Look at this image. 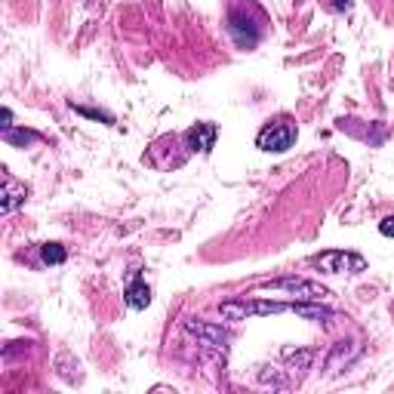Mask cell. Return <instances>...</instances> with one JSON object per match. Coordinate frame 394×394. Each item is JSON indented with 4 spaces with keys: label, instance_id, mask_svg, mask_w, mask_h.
<instances>
[{
    "label": "cell",
    "instance_id": "cell-1",
    "mask_svg": "<svg viewBox=\"0 0 394 394\" xmlns=\"http://www.w3.org/2000/svg\"><path fill=\"white\" fill-rule=\"evenodd\" d=\"M265 12L256 3H231L228 6V37L234 41L238 50H256L265 37Z\"/></svg>",
    "mask_w": 394,
    "mask_h": 394
},
{
    "label": "cell",
    "instance_id": "cell-2",
    "mask_svg": "<svg viewBox=\"0 0 394 394\" xmlns=\"http://www.w3.org/2000/svg\"><path fill=\"white\" fill-rule=\"evenodd\" d=\"M296 142V123L290 117H278V121L265 123L256 136V148L259 151H268V154H284L290 151Z\"/></svg>",
    "mask_w": 394,
    "mask_h": 394
},
{
    "label": "cell",
    "instance_id": "cell-3",
    "mask_svg": "<svg viewBox=\"0 0 394 394\" xmlns=\"http://www.w3.org/2000/svg\"><path fill=\"white\" fill-rule=\"evenodd\" d=\"M293 311L290 302H247V299H228L219 305V314L225 320H247L256 314H284Z\"/></svg>",
    "mask_w": 394,
    "mask_h": 394
},
{
    "label": "cell",
    "instance_id": "cell-4",
    "mask_svg": "<svg viewBox=\"0 0 394 394\" xmlns=\"http://www.w3.org/2000/svg\"><path fill=\"white\" fill-rule=\"evenodd\" d=\"M314 265L324 274H357L366 268V259L357 253H345V249H330V253L314 256Z\"/></svg>",
    "mask_w": 394,
    "mask_h": 394
},
{
    "label": "cell",
    "instance_id": "cell-5",
    "mask_svg": "<svg viewBox=\"0 0 394 394\" xmlns=\"http://www.w3.org/2000/svg\"><path fill=\"white\" fill-rule=\"evenodd\" d=\"M265 287H268V290H287V293H293L296 299H302V302H320V299H326V296H330V290H326V287L311 284V280H302V278L268 280Z\"/></svg>",
    "mask_w": 394,
    "mask_h": 394
},
{
    "label": "cell",
    "instance_id": "cell-6",
    "mask_svg": "<svg viewBox=\"0 0 394 394\" xmlns=\"http://www.w3.org/2000/svg\"><path fill=\"white\" fill-rule=\"evenodd\" d=\"M216 139H219V127L216 123H194L185 133V148L191 154H209L216 148Z\"/></svg>",
    "mask_w": 394,
    "mask_h": 394
},
{
    "label": "cell",
    "instance_id": "cell-7",
    "mask_svg": "<svg viewBox=\"0 0 394 394\" xmlns=\"http://www.w3.org/2000/svg\"><path fill=\"white\" fill-rule=\"evenodd\" d=\"M123 299H127V305L133 308V311H145L151 305V287L145 284V278H142V271L136 268L133 278H129L127 290H123Z\"/></svg>",
    "mask_w": 394,
    "mask_h": 394
},
{
    "label": "cell",
    "instance_id": "cell-8",
    "mask_svg": "<svg viewBox=\"0 0 394 394\" xmlns=\"http://www.w3.org/2000/svg\"><path fill=\"white\" fill-rule=\"evenodd\" d=\"M25 197H28V188L19 185L16 179H10V176H6V182H3V200H0V213H12L16 207H22V203H25Z\"/></svg>",
    "mask_w": 394,
    "mask_h": 394
},
{
    "label": "cell",
    "instance_id": "cell-9",
    "mask_svg": "<svg viewBox=\"0 0 394 394\" xmlns=\"http://www.w3.org/2000/svg\"><path fill=\"white\" fill-rule=\"evenodd\" d=\"M185 326H188V330H191V333H197V336H207V339H209V342H213L216 348H222V351H225L228 336L219 330V326H207V324H197V320H188Z\"/></svg>",
    "mask_w": 394,
    "mask_h": 394
},
{
    "label": "cell",
    "instance_id": "cell-10",
    "mask_svg": "<svg viewBox=\"0 0 394 394\" xmlns=\"http://www.w3.org/2000/svg\"><path fill=\"white\" fill-rule=\"evenodd\" d=\"M293 314H299V318H308V320H333L336 314L330 311V308H320V305H308V302H293Z\"/></svg>",
    "mask_w": 394,
    "mask_h": 394
},
{
    "label": "cell",
    "instance_id": "cell-11",
    "mask_svg": "<svg viewBox=\"0 0 394 394\" xmlns=\"http://www.w3.org/2000/svg\"><path fill=\"white\" fill-rule=\"evenodd\" d=\"M65 259H68V249H65L62 244H56V240L41 244V262L43 265H62Z\"/></svg>",
    "mask_w": 394,
    "mask_h": 394
},
{
    "label": "cell",
    "instance_id": "cell-12",
    "mask_svg": "<svg viewBox=\"0 0 394 394\" xmlns=\"http://www.w3.org/2000/svg\"><path fill=\"white\" fill-rule=\"evenodd\" d=\"M37 139H41V136L31 133V129H3V142H10V145H16V148H25Z\"/></svg>",
    "mask_w": 394,
    "mask_h": 394
},
{
    "label": "cell",
    "instance_id": "cell-13",
    "mask_svg": "<svg viewBox=\"0 0 394 394\" xmlns=\"http://www.w3.org/2000/svg\"><path fill=\"white\" fill-rule=\"evenodd\" d=\"M77 114H83V117H93V121H105V123H114V117L111 114H105V111H96V108H83V105H77Z\"/></svg>",
    "mask_w": 394,
    "mask_h": 394
},
{
    "label": "cell",
    "instance_id": "cell-14",
    "mask_svg": "<svg viewBox=\"0 0 394 394\" xmlns=\"http://www.w3.org/2000/svg\"><path fill=\"white\" fill-rule=\"evenodd\" d=\"M379 231H382L385 238H394V216H385V219L379 222Z\"/></svg>",
    "mask_w": 394,
    "mask_h": 394
},
{
    "label": "cell",
    "instance_id": "cell-15",
    "mask_svg": "<svg viewBox=\"0 0 394 394\" xmlns=\"http://www.w3.org/2000/svg\"><path fill=\"white\" fill-rule=\"evenodd\" d=\"M333 10H336V12H348V10H351V0H336V3H333Z\"/></svg>",
    "mask_w": 394,
    "mask_h": 394
},
{
    "label": "cell",
    "instance_id": "cell-16",
    "mask_svg": "<svg viewBox=\"0 0 394 394\" xmlns=\"http://www.w3.org/2000/svg\"><path fill=\"white\" fill-rule=\"evenodd\" d=\"M3 129H12V111L10 108L3 111Z\"/></svg>",
    "mask_w": 394,
    "mask_h": 394
}]
</instances>
